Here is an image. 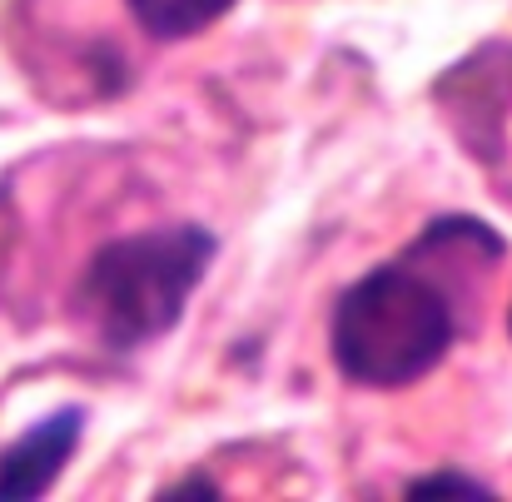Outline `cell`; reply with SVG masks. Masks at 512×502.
<instances>
[{
	"instance_id": "5b68a950",
	"label": "cell",
	"mask_w": 512,
	"mask_h": 502,
	"mask_svg": "<svg viewBox=\"0 0 512 502\" xmlns=\"http://www.w3.org/2000/svg\"><path fill=\"white\" fill-rule=\"evenodd\" d=\"M408 498H488V488H478L468 478H423L408 488Z\"/></svg>"
},
{
	"instance_id": "7a4b0ae2",
	"label": "cell",
	"mask_w": 512,
	"mask_h": 502,
	"mask_svg": "<svg viewBox=\"0 0 512 502\" xmlns=\"http://www.w3.org/2000/svg\"><path fill=\"white\" fill-rule=\"evenodd\" d=\"M209 264L214 234L199 224L115 239L90 259L80 279V314L110 348H145L184 319Z\"/></svg>"
},
{
	"instance_id": "277c9868",
	"label": "cell",
	"mask_w": 512,
	"mask_h": 502,
	"mask_svg": "<svg viewBox=\"0 0 512 502\" xmlns=\"http://www.w3.org/2000/svg\"><path fill=\"white\" fill-rule=\"evenodd\" d=\"M130 15L140 20L145 35L155 40H189L199 30H209L214 20H224L239 0H125Z\"/></svg>"
},
{
	"instance_id": "6da1fadb",
	"label": "cell",
	"mask_w": 512,
	"mask_h": 502,
	"mask_svg": "<svg viewBox=\"0 0 512 502\" xmlns=\"http://www.w3.org/2000/svg\"><path fill=\"white\" fill-rule=\"evenodd\" d=\"M458 338V319L438 279L413 259L383 264L348 284L334 304V363L363 388H408L428 378Z\"/></svg>"
},
{
	"instance_id": "3957f363",
	"label": "cell",
	"mask_w": 512,
	"mask_h": 502,
	"mask_svg": "<svg viewBox=\"0 0 512 502\" xmlns=\"http://www.w3.org/2000/svg\"><path fill=\"white\" fill-rule=\"evenodd\" d=\"M80 428H85V413L80 408H60V413L40 418L35 428H25L15 443H5L0 448V502L45 498L50 483L75 458Z\"/></svg>"
}]
</instances>
